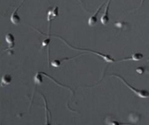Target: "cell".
<instances>
[{
    "mask_svg": "<svg viewBox=\"0 0 149 125\" xmlns=\"http://www.w3.org/2000/svg\"><path fill=\"white\" fill-rule=\"evenodd\" d=\"M111 76H113L117 77L118 79H120V80L122 81L123 82L124 84H125L136 95L140 98L145 99V98H147L149 97V92L148 90H145V89H136L135 88L129 84L121 76L116 74L111 75Z\"/></svg>",
    "mask_w": 149,
    "mask_h": 125,
    "instance_id": "cell-1",
    "label": "cell"
},
{
    "mask_svg": "<svg viewBox=\"0 0 149 125\" xmlns=\"http://www.w3.org/2000/svg\"><path fill=\"white\" fill-rule=\"evenodd\" d=\"M61 40L63 41L66 43V44L68 45H70L71 47L75 49H78V50H84V51H89V52H91V53H93V54H95L99 56L102 57L105 61L107 62H115V60L112 57L109 55L105 54H102V53H99V52H96L95 51H94V50H90V49H82L81 48H76L75 47L71 46V45H70L68 42H66V41L65 40H63V38H62Z\"/></svg>",
    "mask_w": 149,
    "mask_h": 125,
    "instance_id": "cell-2",
    "label": "cell"
},
{
    "mask_svg": "<svg viewBox=\"0 0 149 125\" xmlns=\"http://www.w3.org/2000/svg\"><path fill=\"white\" fill-rule=\"evenodd\" d=\"M25 1L26 0H22V1L20 3L19 6L14 11L11 15V17H10V21L12 22V23L14 25H18L20 22V17L18 15V11Z\"/></svg>",
    "mask_w": 149,
    "mask_h": 125,
    "instance_id": "cell-3",
    "label": "cell"
},
{
    "mask_svg": "<svg viewBox=\"0 0 149 125\" xmlns=\"http://www.w3.org/2000/svg\"><path fill=\"white\" fill-rule=\"evenodd\" d=\"M112 0H108V3H107V5L105 7L104 12L102 16H101L100 21L103 25H105L109 23V21L110 18L109 16V10L110 5L111 3Z\"/></svg>",
    "mask_w": 149,
    "mask_h": 125,
    "instance_id": "cell-4",
    "label": "cell"
},
{
    "mask_svg": "<svg viewBox=\"0 0 149 125\" xmlns=\"http://www.w3.org/2000/svg\"><path fill=\"white\" fill-rule=\"evenodd\" d=\"M105 3V2H104L102 3V4H101V6L97 8L95 12L91 16L89 17L88 21V24L90 26L93 27L96 24L97 21V15H98L100 11H101L102 8L104 6Z\"/></svg>",
    "mask_w": 149,
    "mask_h": 125,
    "instance_id": "cell-5",
    "label": "cell"
},
{
    "mask_svg": "<svg viewBox=\"0 0 149 125\" xmlns=\"http://www.w3.org/2000/svg\"><path fill=\"white\" fill-rule=\"evenodd\" d=\"M143 58V54L140 53H136L132 54L130 57L125 58L121 60L118 61V62H122L123 61L133 60L135 61L140 60Z\"/></svg>",
    "mask_w": 149,
    "mask_h": 125,
    "instance_id": "cell-6",
    "label": "cell"
},
{
    "mask_svg": "<svg viewBox=\"0 0 149 125\" xmlns=\"http://www.w3.org/2000/svg\"><path fill=\"white\" fill-rule=\"evenodd\" d=\"M59 14V8L56 6L53 9L49 10L48 12L47 19L49 21H50L52 19L57 16Z\"/></svg>",
    "mask_w": 149,
    "mask_h": 125,
    "instance_id": "cell-7",
    "label": "cell"
},
{
    "mask_svg": "<svg viewBox=\"0 0 149 125\" xmlns=\"http://www.w3.org/2000/svg\"><path fill=\"white\" fill-rule=\"evenodd\" d=\"M6 41L9 45L10 49L13 48L15 46V38L13 34L11 33H8L6 36Z\"/></svg>",
    "mask_w": 149,
    "mask_h": 125,
    "instance_id": "cell-8",
    "label": "cell"
},
{
    "mask_svg": "<svg viewBox=\"0 0 149 125\" xmlns=\"http://www.w3.org/2000/svg\"><path fill=\"white\" fill-rule=\"evenodd\" d=\"M12 77L8 74H6L2 76L1 78V85L2 86L9 85L12 82Z\"/></svg>",
    "mask_w": 149,
    "mask_h": 125,
    "instance_id": "cell-9",
    "label": "cell"
},
{
    "mask_svg": "<svg viewBox=\"0 0 149 125\" xmlns=\"http://www.w3.org/2000/svg\"><path fill=\"white\" fill-rule=\"evenodd\" d=\"M140 119V115L137 113H132L129 115V120L131 122L136 123L139 121Z\"/></svg>",
    "mask_w": 149,
    "mask_h": 125,
    "instance_id": "cell-10",
    "label": "cell"
},
{
    "mask_svg": "<svg viewBox=\"0 0 149 125\" xmlns=\"http://www.w3.org/2000/svg\"><path fill=\"white\" fill-rule=\"evenodd\" d=\"M34 82L36 84H41L43 82V78L41 73H38L36 74L34 77Z\"/></svg>",
    "mask_w": 149,
    "mask_h": 125,
    "instance_id": "cell-11",
    "label": "cell"
},
{
    "mask_svg": "<svg viewBox=\"0 0 149 125\" xmlns=\"http://www.w3.org/2000/svg\"><path fill=\"white\" fill-rule=\"evenodd\" d=\"M106 124L108 125H120V124H123V123H121L117 121L113 120V119H111L110 117H108L106 118Z\"/></svg>",
    "mask_w": 149,
    "mask_h": 125,
    "instance_id": "cell-12",
    "label": "cell"
},
{
    "mask_svg": "<svg viewBox=\"0 0 149 125\" xmlns=\"http://www.w3.org/2000/svg\"><path fill=\"white\" fill-rule=\"evenodd\" d=\"M61 61L59 60H54L53 61L51 62V65L54 67H59L61 66Z\"/></svg>",
    "mask_w": 149,
    "mask_h": 125,
    "instance_id": "cell-13",
    "label": "cell"
},
{
    "mask_svg": "<svg viewBox=\"0 0 149 125\" xmlns=\"http://www.w3.org/2000/svg\"><path fill=\"white\" fill-rule=\"evenodd\" d=\"M136 71L139 74H143L145 72V68L143 67H139L137 68Z\"/></svg>",
    "mask_w": 149,
    "mask_h": 125,
    "instance_id": "cell-14",
    "label": "cell"
},
{
    "mask_svg": "<svg viewBox=\"0 0 149 125\" xmlns=\"http://www.w3.org/2000/svg\"><path fill=\"white\" fill-rule=\"evenodd\" d=\"M50 39L49 38H47V39H45L43 41L42 43V46L43 47H45L48 45L49 43L50 42Z\"/></svg>",
    "mask_w": 149,
    "mask_h": 125,
    "instance_id": "cell-15",
    "label": "cell"
},
{
    "mask_svg": "<svg viewBox=\"0 0 149 125\" xmlns=\"http://www.w3.org/2000/svg\"><path fill=\"white\" fill-rule=\"evenodd\" d=\"M144 1V0H141V3H140V6H141L142 4H143V3Z\"/></svg>",
    "mask_w": 149,
    "mask_h": 125,
    "instance_id": "cell-16",
    "label": "cell"
}]
</instances>
